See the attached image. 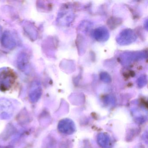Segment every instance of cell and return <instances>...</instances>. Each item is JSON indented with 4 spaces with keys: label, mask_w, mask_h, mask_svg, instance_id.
Segmentation results:
<instances>
[{
    "label": "cell",
    "mask_w": 148,
    "mask_h": 148,
    "mask_svg": "<svg viewBox=\"0 0 148 148\" xmlns=\"http://www.w3.org/2000/svg\"><path fill=\"white\" fill-rule=\"evenodd\" d=\"M16 73L8 67L0 69V90L9 89L14 83L16 79Z\"/></svg>",
    "instance_id": "1"
},
{
    "label": "cell",
    "mask_w": 148,
    "mask_h": 148,
    "mask_svg": "<svg viewBox=\"0 0 148 148\" xmlns=\"http://www.w3.org/2000/svg\"><path fill=\"white\" fill-rule=\"evenodd\" d=\"M1 44L2 45L7 49H14L17 45L16 40L12 34L9 32H5L1 36Z\"/></svg>",
    "instance_id": "2"
},
{
    "label": "cell",
    "mask_w": 148,
    "mask_h": 148,
    "mask_svg": "<svg viewBox=\"0 0 148 148\" xmlns=\"http://www.w3.org/2000/svg\"><path fill=\"white\" fill-rule=\"evenodd\" d=\"M17 66L20 70L25 71L29 66V58L26 53H21L19 55L17 59Z\"/></svg>",
    "instance_id": "3"
},
{
    "label": "cell",
    "mask_w": 148,
    "mask_h": 148,
    "mask_svg": "<svg viewBox=\"0 0 148 148\" xmlns=\"http://www.w3.org/2000/svg\"><path fill=\"white\" fill-rule=\"evenodd\" d=\"M23 28L28 37L32 40H35L38 37V32L35 27L29 22H25L23 25Z\"/></svg>",
    "instance_id": "4"
},
{
    "label": "cell",
    "mask_w": 148,
    "mask_h": 148,
    "mask_svg": "<svg viewBox=\"0 0 148 148\" xmlns=\"http://www.w3.org/2000/svg\"><path fill=\"white\" fill-rule=\"evenodd\" d=\"M2 28L1 26L0 25V34H1V32H2Z\"/></svg>",
    "instance_id": "5"
}]
</instances>
